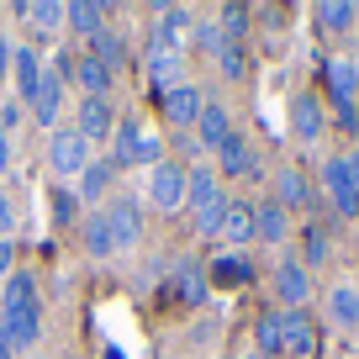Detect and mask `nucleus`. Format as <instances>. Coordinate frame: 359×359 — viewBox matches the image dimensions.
<instances>
[{
	"mask_svg": "<svg viewBox=\"0 0 359 359\" xmlns=\"http://www.w3.org/2000/svg\"><path fill=\"white\" fill-rule=\"evenodd\" d=\"M64 22L74 27L79 37H95L101 22H106V11H101V6H90V0H74V6H64Z\"/></svg>",
	"mask_w": 359,
	"mask_h": 359,
	"instance_id": "23",
	"label": "nucleus"
},
{
	"mask_svg": "<svg viewBox=\"0 0 359 359\" xmlns=\"http://www.w3.org/2000/svg\"><path fill=\"white\" fill-rule=\"evenodd\" d=\"M180 48L175 53H148V85H154V95H164V90L180 85Z\"/></svg>",
	"mask_w": 359,
	"mask_h": 359,
	"instance_id": "21",
	"label": "nucleus"
},
{
	"mask_svg": "<svg viewBox=\"0 0 359 359\" xmlns=\"http://www.w3.org/2000/svg\"><path fill=\"white\" fill-rule=\"evenodd\" d=\"M22 111H27L22 101H6V106H0V133H11V127L22 122Z\"/></svg>",
	"mask_w": 359,
	"mask_h": 359,
	"instance_id": "37",
	"label": "nucleus"
},
{
	"mask_svg": "<svg viewBox=\"0 0 359 359\" xmlns=\"http://www.w3.org/2000/svg\"><path fill=\"white\" fill-rule=\"evenodd\" d=\"M11 69H16V90H22V101H32V90L43 85V58H37L32 48H16Z\"/></svg>",
	"mask_w": 359,
	"mask_h": 359,
	"instance_id": "17",
	"label": "nucleus"
},
{
	"mask_svg": "<svg viewBox=\"0 0 359 359\" xmlns=\"http://www.w3.org/2000/svg\"><path fill=\"white\" fill-rule=\"evenodd\" d=\"M344 169H348V180H354V191H359V148H354V154H344Z\"/></svg>",
	"mask_w": 359,
	"mask_h": 359,
	"instance_id": "40",
	"label": "nucleus"
},
{
	"mask_svg": "<svg viewBox=\"0 0 359 359\" xmlns=\"http://www.w3.org/2000/svg\"><path fill=\"white\" fill-rule=\"evenodd\" d=\"M248 359H254V354H248Z\"/></svg>",
	"mask_w": 359,
	"mask_h": 359,
	"instance_id": "46",
	"label": "nucleus"
},
{
	"mask_svg": "<svg viewBox=\"0 0 359 359\" xmlns=\"http://www.w3.org/2000/svg\"><path fill=\"white\" fill-rule=\"evenodd\" d=\"M6 69H11V43L0 37V74H6Z\"/></svg>",
	"mask_w": 359,
	"mask_h": 359,
	"instance_id": "43",
	"label": "nucleus"
},
{
	"mask_svg": "<svg viewBox=\"0 0 359 359\" xmlns=\"http://www.w3.org/2000/svg\"><path fill=\"white\" fill-rule=\"evenodd\" d=\"M6 169H11V137L0 133V175H6Z\"/></svg>",
	"mask_w": 359,
	"mask_h": 359,
	"instance_id": "42",
	"label": "nucleus"
},
{
	"mask_svg": "<svg viewBox=\"0 0 359 359\" xmlns=\"http://www.w3.org/2000/svg\"><path fill=\"white\" fill-rule=\"evenodd\" d=\"M327 317H333L338 327H359V291L354 285H333V291H327Z\"/></svg>",
	"mask_w": 359,
	"mask_h": 359,
	"instance_id": "19",
	"label": "nucleus"
},
{
	"mask_svg": "<svg viewBox=\"0 0 359 359\" xmlns=\"http://www.w3.org/2000/svg\"><path fill=\"white\" fill-rule=\"evenodd\" d=\"M327 90H333L338 106H354V95H359V64L354 58H333L327 64Z\"/></svg>",
	"mask_w": 359,
	"mask_h": 359,
	"instance_id": "12",
	"label": "nucleus"
},
{
	"mask_svg": "<svg viewBox=\"0 0 359 359\" xmlns=\"http://www.w3.org/2000/svg\"><path fill=\"white\" fill-rule=\"evenodd\" d=\"M106 212V227H111V243L116 248H133L137 238H143V212H137L133 196H116L111 206H101Z\"/></svg>",
	"mask_w": 359,
	"mask_h": 359,
	"instance_id": "5",
	"label": "nucleus"
},
{
	"mask_svg": "<svg viewBox=\"0 0 359 359\" xmlns=\"http://www.w3.org/2000/svg\"><path fill=\"white\" fill-rule=\"evenodd\" d=\"M217 238H227V243H248V238H254V206H238V201H233Z\"/></svg>",
	"mask_w": 359,
	"mask_h": 359,
	"instance_id": "25",
	"label": "nucleus"
},
{
	"mask_svg": "<svg viewBox=\"0 0 359 359\" xmlns=\"http://www.w3.org/2000/svg\"><path fill=\"white\" fill-rule=\"evenodd\" d=\"M11 227H16V206H11V201H6V196H0V238L11 233Z\"/></svg>",
	"mask_w": 359,
	"mask_h": 359,
	"instance_id": "38",
	"label": "nucleus"
},
{
	"mask_svg": "<svg viewBox=\"0 0 359 359\" xmlns=\"http://www.w3.org/2000/svg\"><path fill=\"white\" fill-rule=\"evenodd\" d=\"M291 127H296V137H317L323 133V101H317V95H296L291 101Z\"/></svg>",
	"mask_w": 359,
	"mask_h": 359,
	"instance_id": "18",
	"label": "nucleus"
},
{
	"mask_svg": "<svg viewBox=\"0 0 359 359\" xmlns=\"http://www.w3.org/2000/svg\"><path fill=\"white\" fill-rule=\"evenodd\" d=\"M48 169H53L58 180H79L90 169V143L74 127H58L53 133V143H48Z\"/></svg>",
	"mask_w": 359,
	"mask_h": 359,
	"instance_id": "2",
	"label": "nucleus"
},
{
	"mask_svg": "<svg viewBox=\"0 0 359 359\" xmlns=\"http://www.w3.org/2000/svg\"><path fill=\"white\" fill-rule=\"evenodd\" d=\"M275 191H280V206H306L312 201V185H306L302 169H280V175H275Z\"/></svg>",
	"mask_w": 359,
	"mask_h": 359,
	"instance_id": "24",
	"label": "nucleus"
},
{
	"mask_svg": "<svg viewBox=\"0 0 359 359\" xmlns=\"http://www.w3.org/2000/svg\"><path fill=\"white\" fill-rule=\"evenodd\" d=\"M280 354L285 359H312L317 354V327L306 323L302 312H285L280 317Z\"/></svg>",
	"mask_w": 359,
	"mask_h": 359,
	"instance_id": "8",
	"label": "nucleus"
},
{
	"mask_svg": "<svg viewBox=\"0 0 359 359\" xmlns=\"http://www.w3.org/2000/svg\"><path fill=\"white\" fill-rule=\"evenodd\" d=\"M106 185H111V164H90L85 175H79V196H85V201L106 196Z\"/></svg>",
	"mask_w": 359,
	"mask_h": 359,
	"instance_id": "32",
	"label": "nucleus"
},
{
	"mask_svg": "<svg viewBox=\"0 0 359 359\" xmlns=\"http://www.w3.org/2000/svg\"><path fill=\"white\" fill-rule=\"evenodd\" d=\"M185 201H191L196 212H201L206 201H217V175L212 169H191V175H185Z\"/></svg>",
	"mask_w": 359,
	"mask_h": 359,
	"instance_id": "28",
	"label": "nucleus"
},
{
	"mask_svg": "<svg viewBox=\"0 0 359 359\" xmlns=\"http://www.w3.org/2000/svg\"><path fill=\"white\" fill-rule=\"evenodd\" d=\"M0 359H11V344H6V333H0Z\"/></svg>",
	"mask_w": 359,
	"mask_h": 359,
	"instance_id": "44",
	"label": "nucleus"
},
{
	"mask_svg": "<svg viewBox=\"0 0 359 359\" xmlns=\"http://www.w3.org/2000/svg\"><path fill=\"white\" fill-rule=\"evenodd\" d=\"M164 143L154 133H143L137 122H116V164H158Z\"/></svg>",
	"mask_w": 359,
	"mask_h": 359,
	"instance_id": "3",
	"label": "nucleus"
},
{
	"mask_svg": "<svg viewBox=\"0 0 359 359\" xmlns=\"http://www.w3.org/2000/svg\"><path fill=\"white\" fill-rule=\"evenodd\" d=\"M0 306H6V344H11V354L16 348H32V338H37V291H32V275H27V269H11V275H6Z\"/></svg>",
	"mask_w": 359,
	"mask_h": 359,
	"instance_id": "1",
	"label": "nucleus"
},
{
	"mask_svg": "<svg viewBox=\"0 0 359 359\" xmlns=\"http://www.w3.org/2000/svg\"><path fill=\"white\" fill-rule=\"evenodd\" d=\"M74 79L85 85V95H101V101H106V90H111L116 74H111V69H106L95 53H85V58H74Z\"/></svg>",
	"mask_w": 359,
	"mask_h": 359,
	"instance_id": "13",
	"label": "nucleus"
},
{
	"mask_svg": "<svg viewBox=\"0 0 359 359\" xmlns=\"http://www.w3.org/2000/svg\"><path fill=\"white\" fill-rule=\"evenodd\" d=\"M227 206H233V201H227V196H217V201H206L201 212H196V233H201V238H217V233H222V217H227Z\"/></svg>",
	"mask_w": 359,
	"mask_h": 359,
	"instance_id": "31",
	"label": "nucleus"
},
{
	"mask_svg": "<svg viewBox=\"0 0 359 359\" xmlns=\"http://www.w3.org/2000/svg\"><path fill=\"white\" fill-rule=\"evenodd\" d=\"M185 27H191V11H180V6H169V11H158L154 32H148V43H154V53H175V43L185 37Z\"/></svg>",
	"mask_w": 359,
	"mask_h": 359,
	"instance_id": "11",
	"label": "nucleus"
},
{
	"mask_svg": "<svg viewBox=\"0 0 359 359\" xmlns=\"http://www.w3.org/2000/svg\"><path fill=\"white\" fill-rule=\"evenodd\" d=\"M0 333H6V306H0Z\"/></svg>",
	"mask_w": 359,
	"mask_h": 359,
	"instance_id": "45",
	"label": "nucleus"
},
{
	"mask_svg": "<svg viewBox=\"0 0 359 359\" xmlns=\"http://www.w3.org/2000/svg\"><path fill=\"white\" fill-rule=\"evenodd\" d=\"M196 127H201V148H222L227 137H233V122H227V106H201Z\"/></svg>",
	"mask_w": 359,
	"mask_h": 359,
	"instance_id": "16",
	"label": "nucleus"
},
{
	"mask_svg": "<svg viewBox=\"0 0 359 359\" xmlns=\"http://www.w3.org/2000/svg\"><path fill=\"white\" fill-rule=\"evenodd\" d=\"M306 291H312V280H306L302 264H280V269H275V296H280L285 306H302Z\"/></svg>",
	"mask_w": 359,
	"mask_h": 359,
	"instance_id": "14",
	"label": "nucleus"
},
{
	"mask_svg": "<svg viewBox=\"0 0 359 359\" xmlns=\"http://www.w3.org/2000/svg\"><path fill=\"white\" fill-rule=\"evenodd\" d=\"M254 338H259V348H264V354H280V317H275V312L259 317V323H254Z\"/></svg>",
	"mask_w": 359,
	"mask_h": 359,
	"instance_id": "33",
	"label": "nucleus"
},
{
	"mask_svg": "<svg viewBox=\"0 0 359 359\" xmlns=\"http://www.w3.org/2000/svg\"><path fill=\"white\" fill-rule=\"evenodd\" d=\"M212 280H217V285H227V291H238V285L254 280V264H248L243 254H222V259L212 264Z\"/></svg>",
	"mask_w": 359,
	"mask_h": 359,
	"instance_id": "20",
	"label": "nucleus"
},
{
	"mask_svg": "<svg viewBox=\"0 0 359 359\" xmlns=\"http://www.w3.org/2000/svg\"><path fill=\"white\" fill-rule=\"evenodd\" d=\"M312 16H317V27H323V32H344V27L359 22V6H348V0H323Z\"/></svg>",
	"mask_w": 359,
	"mask_h": 359,
	"instance_id": "22",
	"label": "nucleus"
},
{
	"mask_svg": "<svg viewBox=\"0 0 359 359\" xmlns=\"http://www.w3.org/2000/svg\"><path fill=\"white\" fill-rule=\"evenodd\" d=\"M158 111H164V122H175V127L196 122V116H201V90H196V85L164 90V95H158Z\"/></svg>",
	"mask_w": 359,
	"mask_h": 359,
	"instance_id": "9",
	"label": "nucleus"
},
{
	"mask_svg": "<svg viewBox=\"0 0 359 359\" xmlns=\"http://www.w3.org/2000/svg\"><path fill=\"white\" fill-rule=\"evenodd\" d=\"M191 32H196V43H201V48H212V53L227 43V37H222V27H217V22H196Z\"/></svg>",
	"mask_w": 359,
	"mask_h": 359,
	"instance_id": "35",
	"label": "nucleus"
},
{
	"mask_svg": "<svg viewBox=\"0 0 359 359\" xmlns=\"http://www.w3.org/2000/svg\"><path fill=\"white\" fill-rule=\"evenodd\" d=\"M323 185H327V201H333L338 217H359V191H354V180H348L344 158H327L323 164Z\"/></svg>",
	"mask_w": 359,
	"mask_h": 359,
	"instance_id": "7",
	"label": "nucleus"
},
{
	"mask_svg": "<svg viewBox=\"0 0 359 359\" xmlns=\"http://www.w3.org/2000/svg\"><path fill=\"white\" fill-rule=\"evenodd\" d=\"M0 275H11V238H0Z\"/></svg>",
	"mask_w": 359,
	"mask_h": 359,
	"instance_id": "41",
	"label": "nucleus"
},
{
	"mask_svg": "<svg viewBox=\"0 0 359 359\" xmlns=\"http://www.w3.org/2000/svg\"><path fill=\"white\" fill-rule=\"evenodd\" d=\"M338 127H344V133H359V111L354 106H338Z\"/></svg>",
	"mask_w": 359,
	"mask_h": 359,
	"instance_id": "39",
	"label": "nucleus"
},
{
	"mask_svg": "<svg viewBox=\"0 0 359 359\" xmlns=\"http://www.w3.org/2000/svg\"><path fill=\"white\" fill-rule=\"evenodd\" d=\"M254 238L259 243H285V206L280 201L254 206Z\"/></svg>",
	"mask_w": 359,
	"mask_h": 359,
	"instance_id": "15",
	"label": "nucleus"
},
{
	"mask_svg": "<svg viewBox=\"0 0 359 359\" xmlns=\"http://www.w3.org/2000/svg\"><path fill=\"white\" fill-rule=\"evenodd\" d=\"M327 259V238H323V227H306V264H323Z\"/></svg>",
	"mask_w": 359,
	"mask_h": 359,
	"instance_id": "36",
	"label": "nucleus"
},
{
	"mask_svg": "<svg viewBox=\"0 0 359 359\" xmlns=\"http://www.w3.org/2000/svg\"><path fill=\"white\" fill-rule=\"evenodd\" d=\"M27 106H32V122H37V127H53L58 111H64V79H58V74H43V85L32 90V101H27Z\"/></svg>",
	"mask_w": 359,
	"mask_h": 359,
	"instance_id": "10",
	"label": "nucleus"
},
{
	"mask_svg": "<svg viewBox=\"0 0 359 359\" xmlns=\"http://www.w3.org/2000/svg\"><path fill=\"white\" fill-rule=\"evenodd\" d=\"M148 201L158 206V212H175L180 201H185V169L180 164H154L148 169Z\"/></svg>",
	"mask_w": 359,
	"mask_h": 359,
	"instance_id": "4",
	"label": "nucleus"
},
{
	"mask_svg": "<svg viewBox=\"0 0 359 359\" xmlns=\"http://www.w3.org/2000/svg\"><path fill=\"white\" fill-rule=\"evenodd\" d=\"M74 133L85 137V143H101L106 133H116L111 101H101V95H85V101L74 106Z\"/></svg>",
	"mask_w": 359,
	"mask_h": 359,
	"instance_id": "6",
	"label": "nucleus"
},
{
	"mask_svg": "<svg viewBox=\"0 0 359 359\" xmlns=\"http://www.w3.org/2000/svg\"><path fill=\"white\" fill-rule=\"evenodd\" d=\"M90 43H95V58H101V64L111 69V74L122 69V58H127V43H122V32H106V27H101V32L90 37Z\"/></svg>",
	"mask_w": 359,
	"mask_h": 359,
	"instance_id": "30",
	"label": "nucleus"
},
{
	"mask_svg": "<svg viewBox=\"0 0 359 359\" xmlns=\"http://www.w3.org/2000/svg\"><path fill=\"white\" fill-rule=\"evenodd\" d=\"M217 64H222L227 79H243V48H238V43H222V48H217Z\"/></svg>",
	"mask_w": 359,
	"mask_h": 359,
	"instance_id": "34",
	"label": "nucleus"
},
{
	"mask_svg": "<svg viewBox=\"0 0 359 359\" xmlns=\"http://www.w3.org/2000/svg\"><path fill=\"white\" fill-rule=\"evenodd\" d=\"M16 16H27L37 32H58V22H64V6H58V0H37V6H16Z\"/></svg>",
	"mask_w": 359,
	"mask_h": 359,
	"instance_id": "27",
	"label": "nucleus"
},
{
	"mask_svg": "<svg viewBox=\"0 0 359 359\" xmlns=\"http://www.w3.org/2000/svg\"><path fill=\"white\" fill-rule=\"evenodd\" d=\"M85 248H90L95 259L116 254V243H111V227H106V212H90V217H85Z\"/></svg>",
	"mask_w": 359,
	"mask_h": 359,
	"instance_id": "26",
	"label": "nucleus"
},
{
	"mask_svg": "<svg viewBox=\"0 0 359 359\" xmlns=\"http://www.w3.org/2000/svg\"><path fill=\"white\" fill-rule=\"evenodd\" d=\"M217 154H222V169H227V175H248V169H254V148H248L238 133L227 137V143L217 148Z\"/></svg>",
	"mask_w": 359,
	"mask_h": 359,
	"instance_id": "29",
	"label": "nucleus"
}]
</instances>
